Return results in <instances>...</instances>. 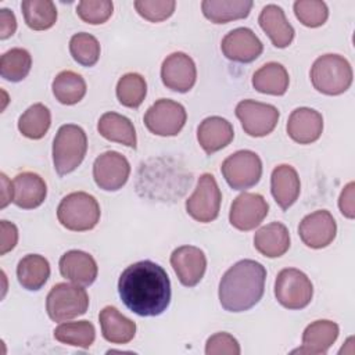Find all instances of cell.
<instances>
[{
    "label": "cell",
    "instance_id": "cell-25",
    "mask_svg": "<svg viewBox=\"0 0 355 355\" xmlns=\"http://www.w3.org/2000/svg\"><path fill=\"white\" fill-rule=\"evenodd\" d=\"M255 250L268 258H279L290 248V233L282 222H272L259 227L254 234Z\"/></svg>",
    "mask_w": 355,
    "mask_h": 355
},
{
    "label": "cell",
    "instance_id": "cell-35",
    "mask_svg": "<svg viewBox=\"0 0 355 355\" xmlns=\"http://www.w3.org/2000/svg\"><path fill=\"white\" fill-rule=\"evenodd\" d=\"M32 67V57L28 50L14 47L6 51L0 58V75L8 82L25 79Z\"/></svg>",
    "mask_w": 355,
    "mask_h": 355
},
{
    "label": "cell",
    "instance_id": "cell-11",
    "mask_svg": "<svg viewBox=\"0 0 355 355\" xmlns=\"http://www.w3.org/2000/svg\"><path fill=\"white\" fill-rule=\"evenodd\" d=\"M234 112L244 132L252 137H263L272 133L280 115L275 105L255 100H241Z\"/></svg>",
    "mask_w": 355,
    "mask_h": 355
},
{
    "label": "cell",
    "instance_id": "cell-9",
    "mask_svg": "<svg viewBox=\"0 0 355 355\" xmlns=\"http://www.w3.org/2000/svg\"><path fill=\"white\" fill-rule=\"evenodd\" d=\"M222 193L211 173H202L194 193L186 200L187 214L197 222L208 223L218 218Z\"/></svg>",
    "mask_w": 355,
    "mask_h": 355
},
{
    "label": "cell",
    "instance_id": "cell-8",
    "mask_svg": "<svg viewBox=\"0 0 355 355\" xmlns=\"http://www.w3.org/2000/svg\"><path fill=\"white\" fill-rule=\"evenodd\" d=\"M220 172L233 190H247L259 182L262 161L257 153L240 150L222 162Z\"/></svg>",
    "mask_w": 355,
    "mask_h": 355
},
{
    "label": "cell",
    "instance_id": "cell-6",
    "mask_svg": "<svg viewBox=\"0 0 355 355\" xmlns=\"http://www.w3.org/2000/svg\"><path fill=\"white\" fill-rule=\"evenodd\" d=\"M89 295L83 286L71 283H57L51 287L46 298V311L51 320L65 322L86 313Z\"/></svg>",
    "mask_w": 355,
    "mask_h": 355
},
{
    "label": "cell",
    "instance_id": "cell-41",
    "mask_svg": "<svg viewBox=\"0 0 355 355\" xmlns=\"http://www.w3.org/2000/svg\"><path fill=\"white\" fill-rule=\"evenodd\" d=\"M240 352L241 351L237 340L232 334L225 331L215 333L207 340L205 344L207 355H239Z\"/></svg>",
    "mask_w": 355,
    "mask_h": 355
},
{
    "label": "cell",
    "instance_id": "cell-28",
    "mask_svg": "<svg viewBox=\"0 0 355 355\" xmlns=\"http://www.w3.org/2000/svg\"><path fill=\"white\" fill-rule=\"evenodd\" d=\"M252 8L251 0H204L202 14L214 24H226L248 17Z\"/></svg>",
    "mask_w": 355,
    "mask_h": 355
},
{
    "label": "cell",
    "instance_id": "cell-18",
    "mask_svg": "<svg viewBox=\"0 0 355 355\" xmlns=\"http://www.w3.org/2000/svg\"><path fill=\"white\" fill-rule=\"evenodd\" d=\"M323 132V116L313 108H295L287 121V135L300 144L316 141Z\"/></svg>",
    "mask_w": 355,
    "mask_h": 355
},
{
    "label": "cell",
    "instance_id": "cell-19",
    "mask_svg": "<svg viewBox=\"0 0 355 355\" xmlns=\"http://www.w3.org/2000/svg\"><path fill=\"white\" fill-rule=\"evenodd\" d=\"M58 266L62 277L83 287L93 284L98 273L96 259L80 250L67 251L60 258Z\"/></svg>",
    "mask_w": 355,
    "mask_h": 355
},
{
    "label": "cell",
    "instance_id": "cell-22",
    "mask_svg": "<svg viewBox=\"0 0 355 355\" xmlns=\"http://www.w3.org/2000/svg\"><path fill=\"white\" fill-rule=\"evenodd\" d=\"M12 202L22 209H33L43 204L47 196V186L42 176L35 172L18 173L12 180Z\"/></svg>",
    "mask_w": 355,
    "mask_h": 355
},
{
    "label": "cell",
    "instance_id": "cell-23",
    "mask_svg": "<svg viewBox=\"0 0 355 355\" xmlns=\"http://www.w3.org/2000/svg\"><path fill=\"white\" fill-rule=\"evenodd\" d=\"M234 130L232 123L222 116L205 118L197 129V140L207 154H214L232 143Z\"/></svg>",
    "mask_w": 355,
    "mask_h": 355
},
{
    "label": "cell",
    "instance_id": "cell-42",
    "mask_svg": "<svg viewBox=\"0 0 355 355\" xmlns=\"http://www.w3.org/2000/svg\"><path fill=\"white\" fill-rule=\"evenodd\" d=\"M0 255L11 251L18 241V229L14 223L3 219L0 220Z\"/></svg>",
    "mask_w": 355,
    "mask_h": 355
},
{
    "label": "cell",
    "instance_id": "cell-37",
    "mask_svg": "<svg viewBox=\"0 0 355 355\" xmlns=\"http://www.w3.org/2000/svg\"><path fill=\"white\" fill-rule=\"evenodd\" d=\"M69 53L78 64L93 67L100 58V43L90 33H75L69 40Z\"/></svg>",
    "mask_w": 355,
    "mask_h": 355
},
{
    "label": "cell",
    "instance_id": "cell-4",
    "mask_svg": "<svg viewBox=\"0 0 355 355\" xmlns=\"http://www.w3.org/2000/svg\"><path fill=\"white\" fill-rule=\"evenodd\" d=\"M87 151L85 130L73 123L62 125L53 141V164L58 175L73 172L83 161Z\"/></svg>",
    "mask_w": 355,
    "mask_h": 355
},
{
    "label": "cell",
    "instance_id": "cell-38",
    "mask_svg": "<svg viewBox=\"0 0 355 355\" xmlns=\"http://www.w3.org/2000/svg\"><path fill=\"white\" fill-rule=\"evenodd\" d=\"M294 14L298 21L308 28L322 26L329 17V8L322 0H297Z\"/></svg>",
    "mask_w": 355,
    "mask_h": 355
},
{
    "label": "cell",
    "instance_id": "cell-21",
    "mask_svg": "<svg viewBox=\"0 0 355 355\" xmlns=\"http://www.w3.org/2000/svg\"><path fill=\"white\" fill-rule=\"evenodd\" d=\"M258 22L275 47L284 49L291 44L294 39V28L287 21L282 7L276 4L265 6L258 17Z\"/></svg>",
    "mask_w": 355,
    "mask_h": 355
},
{
    "label": "cell",
    "instance_id": "cell-12",
    "mask_svg": "<svg viewBox=\"0 0 355 355\" xmlns=\"http://www.w3.org/2000/svg\"><path fill=\"white\" fill-rule=\"evenodd\" d=\"M130 175V164L118 151L100 154L93 164V179L105 191H116L125 186Z\"/></svg>",
    "mask_w": 355,
    "mask_h": 355
},
{
    "label": "cell",
    "instance_id": "cell-29",
    "mask_svg": "<svg viewBox=\"0 0 355 355\" xmlns=\"http://www.w3.org/2000/svg\"><path fill=\"white\" fill-rule=\"evenodd\" d=\"M290 78L279 62H266L252 75V86L257 92L272 96H283L288 89Z\"/></svg>",
    "mask_w": 355,
    "mask_h": 355
},
{
    "label": "cell",
    "instance_id": "cell-1",
    "mask_svg": "<svg viewBox=\"0 0 355 355\" xmlns=\"http://www.w3.org/2000/svg\"><path fill=\"white\" fill-rule=\"evenodd\" d=\"M118 293L125 306L139 316H158L171 302V280L153 261L129 265L119 276Z\"/></svg>",
    "mask_w": 355,
    "mask_h": 355
},
{
    "label": "cell",
    "instance_id": "cell-10",
    "mask_svg": "<svg viewBox=\"0 0 355 355\" xmlns=\"http://www.w3.org/2000/svg\"><path fill=\"white\" fill-rule=\"evenodd\" d=\"M187 114L184 107L169 98L157 100L144 114L146 128L157 136H176L184 126Z\"/></svg>",
    "mask_w": 355,
    "mask_h": 355
},
{
    "label": "cell",
    "instance_id": "cell-20",
    "mask_svg": "<svg viewBox=\"0 0 355 355\" xmlns=\"http://www.w3.org/2000/svg\"><path fill=\"white\" fill-rule=\"evenodd\" d=\"M340 333L338 324L331 320H315L308 324L302 333V347L294 349L293 354H326L334 344Z\"/></svg>",
    "mask_w": 355,
    "mask_h": 355
},
{
    "label": "cell",
    "instance_id": "cell-14",
    "mask_svg": "<svg viewBox=\"0 0 355 355\" xmlns=\"http://www.w3.org/2000/svg\"><path fill=\"white\" fill-rule=\"evenodd\" d=\"M298 234L306 247L324 248L336 239L337 223L329 211L319 209L302 218Z\"/></svg>",
    "mask_w": 355,
    "mask_h": 355
},
{
    "label": "cell",
    "instance_id": "cell-40",
    "mask_svg": "<svg viewBox=\"0 0 355 355\" xmlns=\"http://www.w3.org/2000/svg\"><path fill=\"white\" fill-rule=\"evenodd\" d=\"M176 7L173 0H136L135 8L140 17L150 22H161L168 19Z\"/></svg>",
    "mask_w": 355,
    "mask_h": 355
},
{
    "label": "cell",
    "instance_id": "cell-7",
    "mask_svg": "<svg viewBox=\"0 0 355 355\" xmlns=\"http://www.w3.org/2000/svg\"><path fill=\"white\" fill-rule=\"evenodd\" d=\"M275 297L277 302L287 309H302L312 301V282L300 269H282L276 276Z\"/></svg>",
    "mask_w": 355,
    "mask_h": 355
},
{
    "label": "cell",
    "instance_id": "cell-33",
    "mask_svg": "<svg viewBox=\"0 0 355 355\" xmlns=\"http://www.w3.org/2000/svg\"><path fill=\"white\" fill-rule=\"evenodd\" d=\"M50 125V110L42 103L31 105L18 119V130L22 133V136L32 140L42 139L47 133Z\"/></svg>",
    "mask_w": 355,
    "mask_h": 355
},
{
    "label": "cell",
    "instance_id": "cell-30",
    "mask_svg": "<svg viewBox=\"0 0 355 355\" xmlns=\"http://www.w3.org/2000/svg\"><path fill=\"white\" fill-rule=\"evenodd\" d=\"M17 277L24 288L37 291L50 277V263L39 254H28L18 262Z\"/></svg>",
    "mask_w": 355,
    "mask_h": 355
},
{
    "label": "cell",
    "instance_id": "cell-43",
    "mask_svg": "<svg viewBox=\"0 0 355 355\" xmlns=\"http://www.w3.org/2000/svg\"><path fill=\"white\" fill-rule=\"evenodd\" d=\"M354 189H355V183L349 182L341 191L340 198H338V208L341 211V214L348 218V219H354L355 216V208H354Z\"/></svg>",
    "mask_w": 355,
    "mask_h": 355
},
{
    "label": "cell",
    "instance_id": "cell-5",
    "mask_svg": "<svg viewBox=\"0 0 355 355\" xmlns=\"http://www.w3.org/2000/svg\"><path fill=\"white\" fill-rule=\"evenodd\" d=\"M58 222L68 230L86 232L100 220L97 200L85 191H73L65 196L57 208Z\"/></svg>",
    "mask_w": 355,
    "mask_h": 355
},
{
    "label": "cell",
    "instance_id": "cell-45",
    "mask_svg": "<svg viewBox=\"0 0 355 355\" xmlns=\"http://www.w3.org/2000/svg\"><path fill=\"white\" fill-rule=\"evenodd\" d=\"M0 178H1V204H0V207L6 208L14 200V189H12V182H10L4 173H1Z\"/></svg>",
    "mask_w": 355,
    "mask_h": 355
},
{
    "label": "cell",
    "instance_id": "cell-32",
    "mask_svg": "<svg viewBox=\"0 0 355 355\" xmlns=\"http://www.w3.org/2000/svg\"><path fill=\"white\" fill-rule=\"evenodd\" d=\"M54 338L62 344L89 348L96 338V329L89 320L61 322L54 329Z\"/></svg>",
    "mask_w": 355,
    "mask_h": 355
},
{
    "label": "cell",
    "instance_id": "cell-17",
    "mask_svg": "<svg viewBox=\"0 0 355 355\" xmlns=\"http://www.w3.org/2000/svg\"><path fill=\"white\" fill-rule=\"evenodd\" d=\"M226 58L236 62H252L263 51V44L250 28H236L225 35L220 43Z\"/></svg>",
    "mask_w": 355,
    "mask_h": 355
},
{
    "label": "cell",
    "instance_id": "cell-39",
    "mask_svg": "<svg viewBox=\"0 0 355 355\" xmlns=\"http://www.w3.org/2000/svg\"><path fill=\"white\" fill-rule=\"evenodd\" d=\"M114 4L110 0H82L76 6L78 17L92 25L104 24L112 15Z\"/></svg>",
    "mask_w": 355,
    "mask_h": 355
},
{
    "label": "cell",
    "instance_id": "cell-27",
    "mask_svg": "<svg viewBox=\"0 0 355 355\" xmlns=\"http://www.w3.org/2000/svg\"><path fill=\"white\" fill-rule=\"evenodd\" d=\"M97 130L104 139L110 141L121 143L130 148H136V130L130 119L125 115L112 111L103 114L98 119Z\"/></svg>",
    "mask_w": 355,
    "mask_h": 355
},
{
    "label": "cell",
    "instance_id": "cell-31",
    "mask_svg": "<svg viewBox=\"0 0 355 355\" xmlns=\"http://www.w3.org/2000/svg\"><path fill=\"white\" fill-rule=\"evenodd\" d=\"M54 97L65 105H73L79 103L86 94L85 79L73 71L60 72L51 83Z\"/></svg>",
    "mask_w": 355,
    "mask_h": 355
},
{
    "label": "cell",
    "instance_id": "cell-26",
    "mask_svg": "<svg viewBox=\"0 0 355 355\" xmlns=\"http://www.w3.org/2000/svg\"><path fill=\"white\" fill-rule=\"evenodd\" d=\"M101 334L112 344H126L136 334V323L123 316L115 306H105L98 315Z\"/></svg>",
    "mask_w": 355,
    "mask_h": 355
},
{
    "label": "cell",
    "instance_id": "cell-24",
    "mask_svg": "<svg viewBox=\"0 0 355 355\" xmlns=\"http://www.w3.org/2000/svg\"><path fill=\"white\" fill-rule=\"evenodd\" d=\"M301 183L297 171L287 164L276 166L270 176V191L282 209H288L298 198Z\"/></svg>",
    "mask_w": 355,
    "mask_h": 355
},
{
    "label": "cell",
    "instance_id": "cell-16",
    "mask_svg": "<svg viewBox=\"0 0 355 355\" xmlns=\"http://www.w3.org/2000/svg\"><path fill=\"white\" fill-rule=\"evenodd\" d=\"M171 265L183 286L194 287L204 277L207 258L198 247L182 245L171 254Z\"/></svg>",
    "mask_w": 355,
    "mask_h": 355
},
{
    "label": "cell",
    "instance_id": "cell-34",
    "mask_svg": "<svg viewBox=\"0 0 355 355\" xmlns=\"http://www.w3.org/2000/svg\"><path fill=\"white\" fill-rule=\"evenodd\" d=\"M21 8L26 25L33 31L50 29L57 21V8L51 0H24Z\"/></svg>",
    "mask_w": 355,
    "mask_h": 355
},
{
    "label": "cell",
    "instance_id": "cell-13",
    "mask_svg": "<svg viewBox=\"0 0 355 355\" xmlns=\"http://www.w3.org/2000/svg\"><path fill=\"white\" fill-rule=\"evenodd\" d=\"M268 211L269 205L261 194L244 191L233 200L229 212V222L237 230L248 232L261 225L266 218Z\"/></svg>",
    "mask_w": 355,
    "mask_h": 355
},
{
    "label": "cell",
    "instance_id": "cell-44",
    "mask_svg": "<svg viewBox=\"0 0 355 355\" xmlns=\"http://www.w3.org/2000/svg\"><path fill=\"white\" fill-rule=\"evenodd\" d=\"M17 31V19L11 10L1 8L0 10V39H8Z\"/></svg>",
    "mask_w": 355,
    "mask_h": 355
},
{
    "label": "cell",
    "instance_id": "cell-3",
    "mask_svg": "<svg viewBox=\"0 0 355 355\" xmlns=\"http://www.w3.org/2000/svg\"><path fill=\"white\" fill-rule=\"evenodd\" d=\"M311 82L313 87L327 96H338L347 92L352 83V68L340 54H324L312 64Z\"/></svg>",
    "mask_w": 355,
    "mask_h": 355
},
{
    "label": "cell",
    "instance_id": "cell-15",
    "mask_svg": "<svg viewBox=\"0 0 355 355\" xmlns=\"http://www.w3.org/2000/svg\"><path fill=\"white\" fill-rule=\"evenodd\" d=\"M161 79L162 83L173 92H189L197 79V69L193 58L182 51L169 54L162 61Z\"/></svg>",
    "mask_w": 355,
    "mask_h": 355
},
{
    "label": "cell",
    "instance_id": "cell-2",
    "mask_svg": "<svg viewBox=\"0 0 355 355\" xmlns=\"http://www.w3.org/2000/svg\"><path fill=\"white\" fill-rule=\"evenodd\" d=\"M266 269L254 259L230 266L219 282V302L227 312H244L259 302L265 291Z\"/></svg>",
    "mask_w": 355,
    "mask_h": 355
},
{
    "label": "cell",
    "instance_id": "cell-36",
    "mask_svg": "<svg viewBox=\"0 0 355 355\" xmlns=\"http://www.w3.org/2000/svg\"><path fill=\"white\" fill-rule=\"evenodd\" d=\"M147 83L146 79L136 72L125 73L116 83L118 101L128 108H137L146 98Z\"/></svg>",
    "mask_w": 355,
    "mask_h": 355
}]
</instances>
